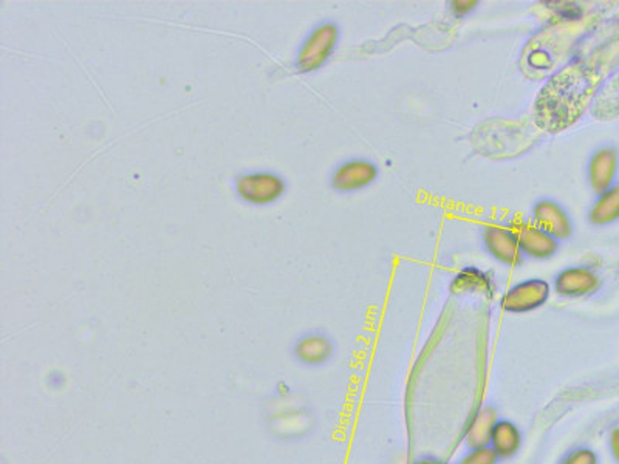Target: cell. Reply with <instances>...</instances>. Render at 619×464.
I'll return each instance as SVG.
<instances>
[{
	"instance_id": "cell-3",
	"label": "cell",
	"mask_w": 619,
	"mask_h": 464,
	"mask_svg": "<svg viewBox=\"0 0 619 464\" xmlns=\"http://www.w3.org/2000/svg\"><path fill=\"white\" fill-rule=\"evenodd\" d=\"M378 175L377 166L368 160L344 161L333 171L330 184L336 192H355L362 190Z\"/></svg>"
},
{
	"instance_id": "cell-15",
	"label": "cell",
	"mask_w": 619,
	"mask_h": 464,
	"mask_svg": "<svg viewBox=\"0 0 619 464\" xmlns=\"http://www.w3.org/2000/svg\"><path fill=\"white\" fill-rule=\"evenodd\" d=\"M610 443H612V451H614L615 459L619 461V429L614 430Z\"/></svg>"
},
{
	"instance_id": "cell-16",
	"label": "cell",
	"mask_w": 619,
	"mask_h": 464,
	"mask_svg": "<svg viewBox=\"0 0 619 464\" xmlns=\"http://www.w3.org/2000/svg\"><path fill=\"white\" fill-rule=\"evenodd\" d=\"M415 464H446L443 463V461H438V460H432V459H425V460H420V461H417Z\"/></svg>"
},
{
	"instance_id": "cell-13",
	"label": "cell",
	"mask_w": 619,
	"mask_h": 464,
	"mask_svg": "<svg viewBox=\"0 0 619 464\" xmlns=\"http://www.w3.org/2000/svg\"><path fill=\"white\" fill-rule=\"evenodd\" d=\"M561 464H598V457L590 449H576L568 453Z\"/></svg>"
},
{
	"instance_id": "cell-4",
	"label": "cell",
	"mask_w": 619,
	"mask_h": 464,
	"mask_svg": "<svg viewBox=\"0 0 619 464\" xmlns=\"http://www.w3.org/2000/svg\"><path fill=\"white\" fill-rule=\"evenodd\" d=\"M550 296V287L544 281H528L519 283L502 299V307L510 313H525L539 308Z\"/></svg>"
},
{
	"instance_id": "cell-1",
	"label": "cell",
	"mask_w": 619,
	"mask_h": 464,
	"mask_svg": "<svg viewBox=\"0 0 619 464\" xmlns=\"http://www.w3.org/2000/svg\"><path fill=\"white\" fill-rule=\"evenodd\" d=\"M233 190L237 200L251 207H270L281 201L288 190L282 173L268 167L247 169L235 175Z\"/></svg>"
},
{
	"instance_id": "cell-5",
	"label": "cell",
	"mask_w": 619,
	"mask_h": 464,
	"mask_svg": "<svg viewBox=\"0 0 619 464\" xmlns=\"http://www.w3.org/2000/svg\"><path fill=\"white\" fill-rule=\"evenodd\" d=\"M511 232L516 235L519 247L525 254H530L533 257H550L553 252L557 249V243L555 237L547 234L540 230L539 226L530 224H513Z\"/></svg>"
},
{
	"instance_id": "cell-7",
	"label": "cell",
	"mask_w": 619,
	"mask_h": 464,
	"mask_svg": "<svg viewBox=\"0 0 619 464\" xmlns=\"http://www.w3.org/2000/svg\"><path fill=\"white\" fill-rule=\"evenodd\" d=\"M333 344L327 336L321 333H310L294 344V356L305 366H319L330 359Z\"/></svg>"
},
{
	"instance_id": "cell-9",
	"label": "cell",
	"mask_w": 619,
	"mask_h": 464,
	"mask_svg": "<svg viewBox=\"0 0 619 464\" xmlns=\"http://www.w3.org/2000/svg\"><path fill=\"white\" fill-rule=\"evenodd\" d=\"M489 443L499 459H510L522 446V434L514 423L502 419L494 426Z\"/></svg>"
},
{
	"instance_id": "cell-10",
	"label": "cell",
	"mask_w": 619,
	"mask_h": 464,
	"mask_svg": "<svg viewBox=\"0 0 619 464\" xmlns=\"http://www.w3.org/2000/svg\"><path fill=\"white\" fill-rule=\"evenodd\" d=\"M497 412L494 407H483L474 415V418L468 426L466 440L472 449L487 447L491 442L494 426L497 423Z\"/></svg>"
},
{
	"instance_id": "cell-2",
	"label": "cell",
	"mask_w": 619,
	"mask_h": 464,
	"mask_svg": "<svg viewBox=\"0 0 619 464\" xmlns=\"http://www.w3.org/2000/svg\"><path fill=\"white\" fill-rule=\"evenodd\" d=\"M338 42L339 27L336 23L332 21L318 23L305 36L294 55V70L302 75H309L322 69L332 58Z\"/></svg>"
},
{
	"instance_id": "cell-12",
	"label": "cell",
	"mask_w": 619,
	"mask_h": 464,
	"mask_svg": "<svg viewBox=\"0 0 619 464\" xmlns=\"http://www.w3.org/2000/svg\"><path fill=\"white\" fill-rule=\"evenodd\" d=\"M497 453L494 452L493 447H479L472 449L459 464H497Z\"/></svg>"
},
{
	"instance_id": "cell-11",
	"label": "cell",
	"mask_w": 619,
	"mask_h": 464,
	"mask_svg": "<svg viewBox=\"0 0 619 464\" xmlns=\"http://www.w3.org/2000/svg\"><path fill=\"white\" fill-rule=\"evenodd\" d=\"M597 287L595 277L589 271L574 268L565 270L557 275L556 291L564 296H580Z\"/></svg>"
},
{
	"instance_id": "cell-14",
	"label": "cell",
	"mask_w": 619,
	"mask_h": 464,
	"mask_svg": "<svg viewBox=\"0 0 619 464\" xmlns=\"http://www.w3.org/2000/svg\"><path fill=\"white\" fill-rule=\"evenodd\" d=\"M453 5L454 12L460 16V14H464L466 12H471L477 5V2H454Z\"/></svg>"
},
{
	"instance_id": "cell-8",
	"label": "cell",
	"mask_w": 619,
	"mask_h": 464,
	"mask_svg": "<svg viewBox=\"0 0 619 464\" xmlns=\"http://www.w3.org/2000/svg\"><path fill=\"white\" fill-rule=\"evenodd\" d=\"M534 220L540 230L545 231L551 237L564 239L570 234V222L567 215L564 214L561 207L551 203V201H542L534 209Z\"/></svg>"
},
{
	"instance_id": "cell-6",
	"label": "cell",
	"mask_w": 619,
	"mask_h": 464,
	"mask_svg": "<svg viewBox=\"0 0 619 464\" xmlns=\"http://www.w3.org/2000/svg\"><path fill=\"white\" fill-rule=\"evenodd\" d=\"M485 243L494 257L508 265H519L522 260V249L519 247L516 235L505 228H488Z\"/></svg>"
}]
</instances>
